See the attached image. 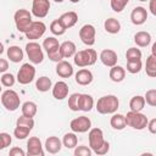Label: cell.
I'll return each mask as SVG.
<instances>
[{"label": "cell", "mask_w": 156, "mask_h": 156, "mask_svg": "<svg viewBox=\"0 0 156 156\" xmlns=\"http://www.w3.org/2000/svg\"><path fill=\"white\" fill-rule=\"evenodd\" d=\"M94 107V99L89 94H80V100H79V111L89 112Z\"/></svg>", "instance_id": "obj_25"}, {"label": "cell", "mask_w": 156, "mask_h": 156, "mask_svg": "<svg viewBox=\"0 0 156 156\" xmlns=\"http://www.w3.org/2000/svg\"><path fill=\"white\" fill-rule=\"evenodd\" d=\"M147 20V11L145 7L143 6H136L132 10V13H130V21L135 26H141L146 22Z\"/></svg>", "instance_id": "obj_14"}, {"label": "cell", "mask_w": 156, "mask_h": 156, "mask_svg": "<svg viewBox=\"0 0 156 156\" xmlns=\"http://www.w3.org/2000/svg\"><path fill=\"white\" fill-rule=\"evenodd\" d=\"M110 124L113 129L116 130H122L126 128L127 123H126V116L121 115V113H113L110 121Z\"/></svg>", "instance_id": "obj_27"}, {"label": "cell", "mask_w": 156, "mask_h": 156, "mask_svg": "<svg viewBox=\"0 0 156 156\" xmlns=\"http://www.w3.org/2000/svg\"><path fill=\"white\" fill-rule=\"evenodd\" d=\"M9 155H10V156H24V155H26V152H24L21 147L15 146V147H12V149L10 150Z\"/></svg>", "instance_id": "obj_45"}, {"label": "cell", "mask_w": 156, "mask_h": 156, "mask_svg": "<svg viewBox=\"0 0 156 156\" xmlns=\"http://www.w3.org/2000/svg\"><path fill=\"white\" fill-rule=\"evenodd\" d=\"M108 76H110V79H111L112 82L119 83V82H122V80L124 79V77H126V69H124L122 66H117V65H116V66L111 67Z\"/></svg>", "instance_id": "obj_24"}, {"label": "cell", "mask_w": 156, "mask_h": 156, "mask_svg": "<svg viewBox=\"0 0 156 156\" xmlns=\"http://www.w3.org/2000/svg\"><path fill=\"white\" fill-rule=\"evenodd\" d=\"M62 144H63V146L67 147V149H73V147H76L77 144H78V138H77L76 133H74V132H72V133H66V134L63 135Z\"/></svg>", "instance_id": "obj_33"}, {"label": "cell", "mask_w": 156, "mask_h": 156, "mask_svg": "<svg viewBox=\"0 0 156 156\" xmlns=\"http://www.w3.org/2000/svg\"><path fill=\"white\" fill-rule=\"evenodd\" d=\"M34 77H35V68H34V66L30 65V63H23L20 67L16 78H17V82L20 84L27 85L30 82H33Z\"/></svg>", "instance_id": "obj_8"}, {"label": "cell", "mask_w": 156, "mask_h": 156, "mask_svg": "<svg viewBox=\"0 0 156 156\" xmlns=\"http://www.w3.org/2000/svg\"><path fill=\"white\" fill-rule=\"evenodd\" d=\"M68 95V85L67 83L60 80L57 83H55V85L52 87V96L56 100H63L65 98H67Z\"/></svg>", "instance_id": "obj_18"}, {"label": "cell", "mask_w": 156, "mask_h": 156, "mask_svg": "<svg viewBox=\"0 0 156 156\" xmlns=\"http://www.w3.org/2000/svg\"><path fill=\"white\" fill-rule=\"evenodd\" d=\"M23 56H24L23 50L20 46L12 45V46H9L7 48V57L10 58L11 62L18 63V62H21L23 60Z\"/></svg>", "instance_id": "obj_21"}, {"label": "cell", "mask_w": 156, "mask_h": 156, "mask_svg": "<svg viewBox=\"0 0 156 156\" xmlns=\"http://www.w3.org/2000/svg\"><path fill=\"white\" fill-rule=\"evenodd\" d=\"M99 58H100V61L102 62L104 66L110 67V68L113 67V66H116V65H117V60H118L116 51H113V50H111V49H104V50L100 52Z\"/></svg>", "instance_id": "obj_15"}, {"label": "cell", "mask_w": 156, "mask_h": 156, "mask_svg": "<svg viewBox=\"0 0 156 156\" xmlns=\"http://www.w3.org/2000/svg\"><path fill=\"white\" fill-rule=\"evenodd\" d=\"M145 101L147 105L156 107V89H150L145 93Z\"/></svg>", "instance_id": "obj_41"}, {"label": "cell", "mask_w": 156, "mask_h": 156, "mask_svg": "<svg viewBox=\"0 0 156 156\" xmlns=\"http://www.w3.org/2000/svg\"><path fill=\"white\" fill-rule=\"evenodd\" d=\"M93 150L90 149V146H85V145H80L77 146L74 150V156H91Z\"/></svg>", "instance_id": "obj_44"}, {"label": "cell", "mask_w": 156, "mask_h": 156, "mask_svg": "<svg viewBox=\"0 0 156 156\" xmlns=\"http://www.w3.org/2000/svg\"><path fill=\"white\" fill-rule=\"evenodd\" d=\"M104 28L107 33L110 34H117L119 30H121V23L118 20L111 17V18H107L105 22H104Z\"/></svg>", "instance_id": "obj_26"}, {"label": "cell", "mask_w": 156, "mask_h": 156, "mask_svg": "<svg viewBox=\"0 0 156 156\" xmlns=\"http://www.w3.org/2000/svg\"><path fill=\"white\" fill-rule=\"evenodd\" d=\"M60 45L61 44L58 43V40L55 37H48L43 41V48L45 49L46 54H49V52H51V51H54L56 49H60Z\"/></svg>", "instance_id": "obj_32"}, {"label": "cell", "mask_w": 156, "mask_h": 156, "mask_svg": "<svg viewBox=\"0 0 156 156\" xmlns=\"http://www.w3.org/2000/svg\"><path fill=\"white\" fill-rule=\"evenodd\" d=\"M11 141H12V138L9 133H0V149L4 150L6 149L7 146L11 145Z\"/></svg>", "instance_id": "obj_43"}, {"label": "cell", "mask_w": 156, "mask_h": 156, "mask_svg": "<svg viewBox=\"0 0 156 156\" xmlns=\"http://www.w3.org/2000/svg\"><path fill=\"white\" fill-rule=\"evenodd\" d=\"M141 51L140 49L138 48H129L126 52V57H127V61L128 60H134V58H141Z\"/></svg>", "instance_id": "obj_42"}, {"label": "cell", "mask_w": 156, "mask_h": 156, "mask_svg": "<svg viewBox=\"0 0 156 156\" xmlns=\"http://www.w3.org/2000/svg\"><path fill=\"white\" fill-rule=\"evenodd\" d=\"M16 79L17 78H15V76L12 73H2V76H1V84L4 87L10 88V87H12L15 84Z\"/></svg>", "instance_id": "obj_40"}, {"label": "cell", "mask_w": 156, "mask_h": 156, "mask_svg": "<svg viewBox=\"0 0 156 156\" xmlns=\"http://www.w3.org/2000/svg\"><path fill=\"white\" fill-rule=\"evenodd\" d=\"M61 49V54L63 56V58H68V57H72L76 55L77 52V48H76V44L71 40H67V41H63L60 46Z\"/></svg>", "instance_id": "obj_23"}, {"label": "cell", "mask_w": 156, "mask_h": 156, "mask_svg": "<svg viewBox=\"0 0 156 156\" xmlns=\"http://www.w3.org/2000/svg\"><path fill=\"white\" fill-rule=\"evenodd\" d=\"M13 21H15V24H16V28L18 32L21 33H26L30 24L33 23L32 21V13L26 10V9H20L15 12L13 15Z\"/></svg>", "instance_id": "obj_4"}, {"label": "cell", "mask_w": 156, "mask_h": 156, "mask_svg": "<svg viewBox=\"0 0 156 156\" xmlns=\"http://www.w3.org/2000/svg\"><path fill=\"white\" fill-rule=\"evenodd\" d=\"M50 32L54 35H63L66 32V28L63 27V24L60 22V20H55L50 23Z\"/></svg>", "instance_id": "obj_35"}, {"label": "cell", "mask_w": 156, "mask_h": 156, "mask_svg": "<svg viewBox=\"0 0 156 156\" xmlns=\"http://www.w3.org/2000/svg\"><path fill=\"white\" fill-rule=\"evenodd\" d=\"M128 2H129V0H111L110 5L115 12H122L124 10V7L128 5Z\"/></svg>", "instance_id": "obj_39"}, {"label": "cell", "mask_w": 156, "mask_h": 156, "mask_svg": "<svg viewBox=\"0 0 156 156\" xmlns=\"http://www.w3.org/2000/svg\"><path fill=\"white\" fill-rule=\"evenodd\" d=\"M45 30H46V26H45L44 22H41V21H33V23L30 24L29 29L24 34H26L27 39L34 41V40L39 39V38H41L44 35Z\"/></svg>", "instance_id": "obj_10"}, {"label": "cell", "mask_w": 156, "mask_h": 156, "mask_svg": "<svg viewBox=\"0 0 156 156\" xmlns=\"http://www.w3.org/2000/svg\"><path fill=\"white\" fill-rule=\"evenodd\" d=\"M95 34H96V30L93 24H84L79 29V38L82 43L88 46H91L95 44Z\"/></svg>", "instance_id": "obj_11"}, {"label": "cell", "mask_w": 156, "mask_h": 156, "mask_svg": "<svg viewBox=\"0 0 156 156\" xmlns=\"http://www.w3.org/2000/svg\"><path fill=\"white\" fill-rule=\"evenodd\" d=\"M30 130L32 129H29V128H26V127H21V126H16V128H15V130H13V135L20 140H23V139H26L28 135H29V133H30Z\"/></svg>", "instance_id": "obj_38"}, {"label": "cell", "mask_w": 156, "mask_h": 156, "mask_svg": "<svg viewBox=\"0 0 156 156\" xmlns=\"http://www.w3.org/2000/svg\"><path fill=\"white\" fill-rule=\"evenodd\" d=\"M98 60V54L94 49H84L80 50L78 52H76V55L73 56V61L74 65L78 67H88V66H93Z\"/></svg>", "instance_id": "obj_3"}, {"label": "cell", "mask_w": 156, "mask_h": 156, "mask_svg": "<svg viewBox=\"0 0 156 156\" xmlns=\"http://www.w3.org/2000/svg\"><path fill=\"white\" fill-rule=\"evenodd\" d=\"M56 73L61 77V78H69L73 74V67L69 62L67 61H60L56 65Z\"/></svg>", "instance_id": "obj_20"}, {"label": "cell", "mask_w": 156, "mask_h": 156, "mask_svg": "<svg viewBox=\"0 0 156 156\" xmlns=\"http://www.w3.org/2000/svg\"><path fill=\"white\" fill-rule=\"evenodd\" d=\"M139 1H147V0H139Z\"/></svg>", "instance_id": "obj_52"}, {"label": "cell", "mask_w": 156, "mask_h": 156, "mask_svg": "<svg viewBox=\"0 0 156 156\" xmlns=\"http://www.w3.org/2000/svg\"><path fill=\"white\" fill-rule=\"evenodd\" d=\"M69 1H71L72 4H77V2H79L80 0H69Z\"/></svg>", "instance_id": "obj_50"}, {"label": "cell", "mask_w": 156, "mask_h": 156, "mask_svg": "<svg viewBox=\"0 0 156 156\" xmlns=\"http://www.w3.org/2000/svg\"><path fill=\"white\" fill-rule=\"evenodd\" d=\"M16 126H21V127H26V128L33 129V127H34V119H33V117H27V116L22 115V116H20L17 118Z\"/></svg>", "instance_id": "obj_37"}, {"label": "cell", "mask_w": 156, "mask_h": 156, "mask_svg": "<svg viewBox=\"0 0 156 156\" xmlns=\"http://www.w3.org/2000/svg\"><path fill=\"white\" fill-rule=\"evenodd\" d=\"M27 155L28 156H44L41 141L38 136H30L27 141Z\"/></svg>", "instance_id": "obj_13"}, {"label": "cell", "mask_w": 156, "mask_h": 156, "mask_svg": "<svg viewBox=\"0 0 156 156\" xmlns=\"http://www.w3.org/2000/svg\"><path fill=\"white\" fill-rule=\"evenodd\" d=\"M79 100H80V94L79 93H73L68 98V107L71 111H79Z\"/></svg>", "instance_id": "obj_36"}, {"label": "cell", "mask_w": 156, "mask_h": 156, "mask_svg": "<svg viewBox=\"0 0 156 156\" xmlns=\"http://www.w3.org/2000/svg\"><path fill=\"white\" fill-rule=\"evenodd\" d=\"M89 146L96 155H106L110 150V143L104 139V133L100 128H91L88 134Z\"/></svg>", "instance_id": "obj_1"}, {"label": "cell", "mask_w": 156, "mask_h": 156, "mask_svg": "<svg viewBox=\"0 0 156 156\" xmlns=\"http://www.w3.org/2000/svg\"><path fill=\"white\" fill-rule=\"evenodd\" d=\"M147 129H149L150 133L156 134V118H152L151 121H149V123H147Z\"/></svg>", "instance_id": "obj_46"}, {"label": "cell", "mask_w": 156, "mask_h": 156, "mask_svg": "<svg viewBox=\"0 0 156 156\" xmlns=\"http://www.w3.org/2000/svg\"><path fill=\"white\" fill-rule=\"evenodd\" d=\"M93 73L89 71V69H87V68H82V69H79L77 73H76V76H74V79H76V82H77V84H79V85H89L91 82H93Z\"/></svg>", "instance_id": "obj_17"}, {"label": "cell", "mask_w": 156, "mask_h": 156, "mask_svg": "<svg viewBox=\"0 0 156 156\" xmlns=\"http://www.w3.org/2000/svg\"><path fill=\"white\" fill-rule=\"evenodd\" d=\"M141 67H143L141 58H134V60H128L127 61V71L132 74L139 73Z\"/></svg>", "instance_id": "obj_34"}, {"label": "cell", "mask_w": 156, "mask_h": 156, "mask_svg": "<svg viewBox=\"0 0 156 156\" xmlns=\"http://www.w3.org/2000/svg\"><path fill=\"white\" fill-rule=\"evenodd\" d=\"M21 111H22V115L27 116V117H34L37 115V111H38V106L35 102L33 101H26L22 107H21Z\"/></svg>", "instance_id": "obj_31"}, {"label": "cell", "mask_w": 156, "mask_h": 156, "mask_svg": "<svg viewBox=\"0 0 156 156\" xmlns=\"http://www.w3.org/2000/svg\"><path fill=\"white\" fill-rule=\"evenodd\" d=\"M149 10L154 16H156V0H149Z\"/></svg>", "instance_id": "obj_48"}, {"label": "cell", "mask_w": 156, "mask_h": 156, "mask_svg": "<svg viewBox=\"0 0 156 156\" xmlns=\"http://www.w3.org/2000/svg\"><path fill=\"white\" fill-rule=\"evenodd\" d=\"M58 20H60V22L63 24V27H65L66 29H68V28H72V27L77 23V21H78V15H77L74 11H68V12L62 13V15L58 17Z\"/></svg>", "instance_id": "obj_19"}, {"label": "cell", "mask_w": 156, "mask_h": 156, "mask_svg": "<svg viewBox=\"0 0 156 156\" xmlns=\"http://www.w3.org/2000/svg\"><path fill=\"white\" fill-rule=\"evenodd\" d=\"M54 1H55V2H62L63 0H54Z\"/></svg>", "instance_id": "obj_51"}, {"label": "cell", "mask_w": 156, "mask_h": 156, "mask_svg": "<svg viewBox=\"0 0 156 156\" xmlns=\"http://www.w3.org/2000/svg\"><path fill=\"white\" fill-rule=\"evenodd\" d=\"M69 128L74 133H85L91 129V121L87 116H79L71 121Z\"/></svg>", "instance_id": "obj_9"}, {"label": "cell", "mask_w": 156, "mask_h": 156, "mask_svg": "<svg viewBox=\"0 0 156 156\" xmlns=\"http://www.w3.org/2000/svg\"><path fill=\"white\" fill-rule=\"evenodd\" d=\"M50 10L49 0H33L32 2V13L37 18H44L48 16Z\"/></svg>", "instance_id": "obj_12"}, {"label": "cell", "mask_w": 156, "mask_h": 156, "mask_svg": "<svg viewBox=\"0 0 156 156\" xmlns=\"http://www.w3.org/2000/svg\"><path fill=\"white\" fill-rule=\"evenodd\" d=\"M119 101L116 95H105L98 100L95 108L101 115H111L117 111Z\"/></svg>", "instance_id": "obj_2"}, {"label": "cell", "mask_w": 156, "mask_h": 156, "mask_svg": "<svg viewBox=\"0 0 156 156\" xmlns=\"http://www.w3.org/2000/svg\"><path fill=\"white\" fill-rule=\"evenodd\" d=\"M1 104L7 111H16L20 107L21 100L18 94L12 89H6L1 94Z\"/></svg>", "instance_id": "obj_6"}, {"label": "cell", "mask_w": 156, "mask_h": 156, "mask_svg": "<svg viewBox=\"0 0 156 156\" xmlns=\"http://www.w3.org/2000/svg\"><path fill=\"white\" fill-rule=\"evenodd\" d=\"M35 88L38 91H41V93H45V91H49L51 88H52V83H51V79L49 77H39L35 82Z\"/></svg>", "instance_id": "obj_29"}, {"label": "cell", "mask_w": 156, "mask_h": 156, "mask_svg": "<svg viewBox=\"0 0 156 156\" xmlns=\"http://www.w3.org/2000/svg\"><path fill=\"white\" fill-rule=\"evenodd\" d=\"M26 52H27L29 61L33 65H39L44 60V54H43L41 46L37 41H29L26 45Z\"/></svg>", "instance_id": "obj_7"}, {"label": "cell", "mask_w": 156, "mask_h": 156, "mask_svg": "<svg viewBox=\"0 0 156 156\" xmlns=\"http://www.w3.org/2000/svg\"><path fill=\"white\" fill-rule=\"evenodd\" d=\"M145 71L149 77L156 78V56L155 55L151 54L150 56H147L145 62Z\"/></svg>", "instance_id": "obj_30"}, {"label": "cell", "mask_w": 156, "mask_h": 156, "mask_svg": "<svg viewBox=\"0 0 156 156\" xmlns=\"http://www.w3.org/2000/svg\"><path fill=\"white\" fill-rule=\"evenodd\" d=\"M151 54L156 56V41L152 44V48H151Z\"/></svg>", "instance_id": "obj_49"}, {"label": "cell", "mask_w": 156, "mask_h": 156, "mask_svg": "<svg viewBox=\"0 0 156 156\" xmlns=\"http://www.w3.org/2000/svg\"><path fill=\"white\" fill-rule=\"evenodd\" d=\"M126 123H127V126L132 127L133 129L143 130L144 128L147 127L149 119H147V117H146L144 113H141V112L129 111V112L126 115Z\"/></svg>", "instance_id": "obj_5"}, {"label": "cell", "mask_w": 156, "mask_h": 156, "mask_svg": "<svg viewBox=\"0 0 156 156\" xmlns=\"http://www.w3.org/2000/svg\"><path fill=\"white\" fill-rule=\"evenodd\" d=\"M145 98L141 96V95H135L130 99L129 101V107H130V111H135V112H140L144 107H145Z\"/></svg>", "instance_id": "obj_28"}, {"label": "cell", "mask_w": 156, "mask_h": 156, "mask_svg": "<svg viewBox=\"0 0 156 156\" xmlns=\"http://www.w3.org/2000/svg\"><path fill=\"white\" fill-rule=\"evenodd\" d=\"M7 68H9V62L5 58H0V72L5 73Z\"/></svg>", "instance_id": "obj_47"}, {"label": "cell", "mask_w": 156, "mask_h": 156, "mask_svg": "<svg viewBox=\"0 0 156 156\" xmlns=\"http://www.w3.org/2000/svg\"><path fill=\"white\" fill-rule=\"evenodd\" d=\"M150 41H151V35L145 30H140L134 34V43L139 48H146L150 44Z\"/></svg>", "instance_id": "obj_22"}, {"label": "cell", "mask_w": 156, "mask_h": 156, "mask_svg": "<svg viewBox=\"0 0 156 156\" xmlns=\"http://www.w3.org/2000/svg\"><path fill=\"white\" fill-rule=\"evenodd\" d=\"M62 141L57 138V136H49L46 140H45V150L49 152V154H57L61 151V147H62Z\"/></svg>", "instance_id": "obj_16"}]
</instances>
